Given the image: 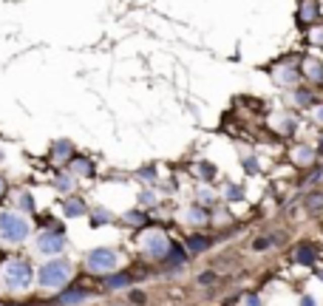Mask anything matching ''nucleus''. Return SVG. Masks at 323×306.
<instances>
[{"label": "nucleus", "mask_w": 323, "mask_h": 306, "mask_svg": "<svg viewBox=\"0 0 323 306\" xmlns=\"http://www.w3.org/2000/svg\"><path fill=\"white\" fill-rule=\"evenodd\" d=\"M88 298V292L85 289H65L63 292V295H60V298H57V303H68V306H71V303H79V300H85Z\"/></svg>", "instance_id": "9b49d317"}, {"label": "nucleus", "mask_w": 323, "mask_h": 306, "mask_svg": "<svg viewBox=\"0 0 323 306\" xmlns=\"http://www.w3.org/2000/svg\"><path fill=\"white\" fill-rule=\"evenodd\" d=\"M82 210H85V204L79 199H68L65 201V215H82Z\"/></svg>", "instance_id": "dca6fc26"}, {"label": "nucleus", "mask_w": 323, "mask_h": 306, "mask_svg": "<svg viewBox=\"0 0 323 306\" xmlns=\"http://www.w3.org/2000/svg\"><path fill=\"white\" fill-rule=\"evenodd\" d=\"M3 193H6V185H3V179H0V196H3Z\"/></svg>", "instance_id": "72a5a7b5"}, {"label": "nucleus", "mask_w": 323, "mask_h": 306, "mask_svg": "<svg viewBox=\"0 0 323 306\" xmlns=\"http://www.w3.org/2000/svg\"><path fill=\"white\" fill-rule=\"evenodd\" d=\"M145 249H148L151 255H156V258H165L167 249H170V244H167V238L162 233H151L148 238H145Z\"/></svg>", "instance_id": "0eeeda50"}, {"label": "nucleus", "mask_w": 323, "mask_h": 306, "mask_svg": "<svg viewBox=\"0 0 323 306\" xmlns=\"http://www.w3.org/2000/svg\"><path fill=\"white\" fill-rule=\"evenodd\" d=\"M190 218H193V221H204V213H201V210H193V213H190Z\"/></svg>", "instance_id": "7c9ffc66"}, {"label": "nucleus", "mask_w": 323, "mask_h": 306, "mask_svg": "<svg viewBox=\"0 0 323 306\" xmlns=\"http://www.w3.org/2000/svg\"><path fill=\"white\" fill-rule=\"evenodd\" d=\"M20 204H23V207H31V196H29V193H26V196L20 199Z\"/></svg>", "instance_id": "473e14b6"}, {"label": "nucleus", "mask_w": 323, "mask_h": 306, "mask_svg": "<svg viewBox=\"0 0 323 306\" xmlns=\"http://www.w3.org/2000/svg\"><path fill=\"white\" fill-rule=\"evenodd\" d=\"M85 264H88V270H94V272H111L116 267V252L111 247H97L88 252Z\"/></svg>", "instance_id": "20e7f679"}, {"label": "nucleus", "mask_w": 323, "mask_h": 306, "mask_svg": "<svg viewBox=\"0 0 323 306\" xmlns=\"http://www.w3.org/2000/svg\"><path fill=\"white\" fill-rule=\"evenodd\" d=\"M130 300H133V303H145V295H142V292H133V295H130Z\"/></svg>", "instance_id": "c85d7f7f"}, {"label": "nucleus", "mask_w": 323, "mask_h": 306, "mask_svg": "<svg viewBox=\"0 0 323 306\" xmlns=\"http://www.w3.org/2000/svg\"><path fill=\"white\" fill-rule=\"evenodd\" d=\"M57 190H71V176H60L57 179Z\"/></svg>", "instance_id": "5701e85b"}, {"label": "nucleus", "mask_w": 323, "mask_h": 306, "mask_svg": "<svg viewBox=\"0 0 323 306\" xmlns=\"http://www.w3.org/2000/svg\"><path fill=\"white\" fill-rule=\"evenodd\" d=\"M133 278L128 275V272H119V275H114V278H108V286L111 289H122V286H128Z\"/></svg>", "instance_id": "ddd939ff"}, {"label": "nucleus", "mask_w": 323, "mask_h": 306, "mask_svg": "<svg viewBox=\"0 0 323 306\" xmlns=\"http://www.w3.org/2000/svg\"><path fill=\"white\" fill-rule=\"evenodd\" d=\"M213 281H215V275H213V272H204V275L199 278V284H213Z\"/></svg>", "instance_id": "393cba45"}, {"label": "nucleus", "mask_w": 323, "mask_h": 306, "mask_svg": "<svg viewBox=\"0 0 323 306\" xmlns=\"http://www.w3.org/2000/svg\"><path fill=\"white\" fill-rule=\"evenodd\" d=\"M292 159H295V164H312V159H315V148H309V145H298V148L292 150Z\"/></svg>", "instance_id": "9d476101"}, {"label": "nucleus", "mask_w": 323, "mask_h": 306, "mask_svg": "<svg viewBox=\"0 0 323 306\" xmlns=\"http://www.w3.org/2000/svg\"><path fill=\"white\" fill-rule=\"evenodd\" d=\"M74 173L88 176V173H91V162H88V159H74Z\"/></svg>", "instance_id": "f3484780"}, {"label": "nucleus", "mask_w": 323, "mask_h": 306, "mask_svg": "<svg viewBox=\"0 0 323 306\" xmlns=\"http://www.w3.org/2000/svg\"><path fill=\"white\" fill-rule=\"evenodd\" d=\"M320 17V3L317 0H301L298 3V23L301 26H312Z\"/></svg>", "instance_id": "423d86ee"}, {"label": "nucleus", "mask_w": 323, "mask_h": 306, "mask_svg": "<svg viewBox=\"0 0 323 306\" xmlns=\"http://www.w3.org/2000/svg\"><path fill=\"white\" fill-rule=\"evenodd\" d=\"M54 153H57V156H68V153H71V145H68V142H57V145H54Z\"/></svg>", "instance_id": "412c9836"}, {"label": "nucleus", "mask_w": 323, "mask_h": 306, "mask_svg": "<svg viewBox=\"0 0 323 306\" xmlns=\"http://www.w3.org/2000/svg\"><path fill=\"white\" fill-rule=\"evenodd\" d=\"M190 249H193V252L207 249V238H190Z\"/></svg>", "instance_id": "aec40b11"}, {"label": "nucleus", "mask_w": 323, "mask_h": 306, "mask_svg": "<svg viewBox=\"0 0 323 306\" xmlns=\"http://www.w3.org/2000/svg\"><path fill=\"white\" fill-rule=\"evenodd\" d=\"M301 74L312 82H323V63L317 57H303L301 60Z\"/></svg>", "instance_id": "6e6552de"}, {"label": "nucleus", "mask_w": 323, "mask_h": 306, "mask_svg": "<svg viewBox=\"0 0 323 306\" xmlns=\"http://www.w3.org/2000/svg\"><path fill=\"white\" fill-rule=\"evenodd\" d=\"M227 196H230V199H241V196H244V193L238 190V187H230V190H227Z\"/></svg>", "instance_id": "a878e982"}, {"label": "nucleus", "mask_w": 323, "mask_h": 306, "mask_svg": "<svg viewBox=\"0 0 323 306\" xmlns=\"http://www.w3.org/2000/svg\"><path fill=\"white\" fill-rule=\"evenodd\" d=\"M68 275H71V267H68V261H49L40 267V284L49 286V289H57V286H63L65 281H68Z\"/></svg>", "instance_id": "f257e3e1"}, {"label": "nucleus", "mask_w": 323, "mask_h": 306, "mask_svg": "<svg viewBox=\"0 0 323 306\" xmlns=\"http://www.w3.org/2000/svg\"><path fill=\"white\" fill-rule=\"evenodd\" d=\"M272 77H275V82H281V85H295V82L303 77V74H301V65H298V60L289 57V60H284V65H281L278 74H272Z\"/></svg>", "instance_id": "39448f33"}, {"label": "nucleus", "mask_w": 323, "mask_h": 306, "mask_svg": "<svg viewBox=\"0 0 323 306\" xmlns=\"http://www.w3.org/2000/svg\"><path fill=\"white\" fill-rule=\"evenodd\" d=\"M247 306H261L258 295H247Z\"/></svg>", "instance_id": "cd10ccee"}, {"label": "nucleus", "mask_w": 323, "mask_h": 306, "mask_svg": "<svg viewBox=\"0 0 323 306\" xmlns=\"http://www.w3.org/2000/svg\"><path fill=\"white\" fill-rule=\"evenodd\" d=\"M272 244V238H261V241H255V249H264V247H269Z\"/></svg>", "instance_id": "bb28decb"}, {"label": "nucleus", "mask_w": 323, "mask_h": 306, "mask_svg": "<svg viewBox=\"0 0 323 306\" xmlns=\"http://www.w3.org/2000/svg\"><path fill=\"white\" fill-rule=\"evenodd\" d=\"M3 278H6L9 289H26L31 284V270L26 261H9L6 270H3Z\"/></svg>", "instance_id": "7ed1b4c3"}, {"label": "nucleus", "mask_w": 323, "mask_h": 306, "mask_svg": "<svg viewBox=\"0 0 323 306\" xmlns=\"http://www.w3.org/2000/svg\"><path fill=\"white\" fill-rule=\"evenodd\" d=\"M128 221H136V224H142V213H128Z\"/></svg>", "instance_id": "2f4dec72"}, {"label": "nucleus", "mask_w": 323, "mask_h": 306, "mask_svg": "<svg viewBox=\"0 0 323 306\" xmlns=\"http://www.w3.org/2000/svg\"><path fill=\"white\" fill-rule=\"evenodd\" d=\"M295 102H298L301 108L315 105V100H312V91H306V88H298V91H295Z\"/></svg>", "instance_id": "4468645a"}, {"label": "nucleus", "mask_w": 323, "mask_h": 306, "mask_svg": "<svg viewBox=\"0 0 323 306\" xmlns=\"http://www.w3.org/2000/svg\"><path fill=\"white\" fill-rule=\"evenodd\" d=\"M295 261L298 264H315V249L309 247V244H301V247H295Z\"/></svg>", "instance_id": "f8f14e48"}, {"label": "nucleus", "mask_w": 323, "mask_h": 306, "mask_svg": "<svg viewBox=\"0 0 323 306\" xmlns=\"http://www.w3.org/2000/svg\"><path fill=\"white\" fill-rule=\"evenodd\" d=\"M301 306H315V298H312V295H303Z\"/></svg>", "instance_id": "c756f323"}, {"label": "nucleus", "mask_w": 323, "mask_h": 306, "mask_svg": "<svg viewBox=\"0 0 323 306\" xmlns=\"http://www.w3.org/2000/svg\"><path fill=\"white\" fill-rule=\"evenodd\" d=\"M303 207H306V210L323 207V193H309V196H303Z\"/></svg>", "instance_id": "2eb2a0df"}, {"label": "nucleus", "mask_w": 323, "mask_h": 306, "mask_svg": "<svg viewBox=\"0 0 323 306\" xmlns=\"http://www.w3.org/2000/svg\"><path fill=\"white\" fill-rule=\"evenodd\" d=\"M312 114H315V119L323 125V102H317V105H312Z\"/></svg>", "instance_id": "b1692460"}, {"label": "nucleus", "mask_w": 323, "mask_h": 306, "mask_svg": "<svg viewBox=\"0 0 323 306\" xmlns=\"http://www.w3.org/2000/svg\"><path fill=\"white\" fill-rule=\"evenodd\" d=\"M309 43L323 49V29H309Z\"/></svg>", "instance_id": "6ab92c4d"}, {"label": "nucleus", "mask_w": 323, "mask_h": 306, "mask_svg": "<svg viewBox=\"0 0 323 306\" xmlns=\"http://www.w3.org/2000/svg\"><path fill=\"white\" fill-rule=\"evenodd\" d=\"M0 233L6 241H23L29 235V221L17 213H0Z\"/></svg>", "instance_id": "f03ea898"}, {"label": "nucleus", "mask_w": 323, "mask_h": 306, "mask_svg": "<svg viewBox=\"0 0 323 306\" xmlns=\"http://www.w3.org/2000/svg\"><path fill=\"white\" fill-rule=\"evenodd\" d=\"M167 258H170L173 264H181L187 255H184V249H181V247H170V249H167Z\"/></svg>", "instance_id": "a211bd4d"}, {"label": "nucleus", "mask_w": 323, "mask_h": 306, "mask_svg": "<svg viewBox=\"0 0 323 306\" xmlns=\"http://www.w3.org/2000/svg\"><path fill=\"white\" fill-rule=\"evenodd\" d=\"M37 247L43 249V252H49V255H54V252H60V249L65 247V241H63L60 233H43L40 241H37Z\"/></svg>", "instance_id": "1a4fd4ad"}, {"label": "nucleus", "mask_w": 323, "mask_h": 306, "mask_svg": "<svg viewBox=\"0 0 323 306\" xmlns=\"http://www.w3.org/2000/svg\"><path fill=\"white\" fill-rule=\"evenodd\" d=\"M199 173H201V176H204V179H213V176H215V167H210V164H207V162H201V167H199Z\"/></svg>", "instance_id": "4be33fe9"}]
</instances>
